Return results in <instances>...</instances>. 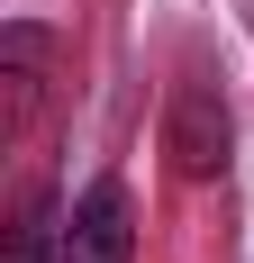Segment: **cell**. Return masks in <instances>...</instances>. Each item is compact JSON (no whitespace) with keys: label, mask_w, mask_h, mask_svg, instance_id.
<instances>
[{"label":"cell","mask_w":254,"mask_h":263,"mask_svg":"<svg viewBox=\"0 0 254 263\" xmlns=\"http://www.w3.org/2000/svg\"><path fill=\"white\" fill-rule=\"evenodd\" d=\"M164 155H173L191 182H209V173L227 163V100H218L209 82H182V91H173V118H164Z\"/></svg>","instance_id":"obj_1"},{"label":"cell","mask_w":254,"mask_h":263,"mask_svg":"<svg viewBox=\"0 0 254 263\" xmlns=\"http://www.w3.org/2000/svg\"><path fill=\"white\" fill-rule=\"evenodd\" d=\"M136 227H127V182H91L73 227H64V263H127Z\"/></svg>","instance_id":"obj_2"},{"label":"cell","mask_w":254,"mask_h":263,"mask_svg":"<svg viewBox=\"0 0 254 263\" xmlns=\"http://www.w3.org/2000/svg\"><path fill=\"white\" fill-rule=\"evenodd\" d=\"M46 64H55V36L46 27H0V73H9V127H27V109L46 100Z\"/></svg>","instance_id":"obj_3"},{"label":"cell","mask_w":254,"mask_h":263,"mask_svg":"<svg viewBox=\"0 0 254 263\" xmlns=\"http://www.w3.org/2000/svg\"><path fill=\"white\" fill-rule=\"evenodd\" d=\"M9 263H64V227H55V200H46V191H27V200H19Z\"/></svg>","instance_id":"obj_4"}]
</instances>
